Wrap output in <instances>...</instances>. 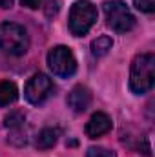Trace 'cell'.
<instances>
[{
    "label": "cell",
    "mask_w": 155,
    "mask_h": 157,
    "mask_svg": "<svg viewBox=\"0 0 155 157\" xmlns=\"http://www.w3.org/2000/svg\"><path fill=\"white\" fill-rule=\"evenodd\" d=\"M155 82V57L152 53L137 55L131 62L130 88L135 95H144L153 88Z\"/></svg>",
    "instance_id": "obj_1"
},
{
    "label": "cell",
    "mask_w": 155,
    "mask_h": 157,
    "mask_svg": "<svg viewBox=\"0 0 155 157\" xmlns=\"http://www.w3.org/2000/svg\"><path fill=\"white\" fill-rule=\"evenodd\" d=\"M29 48L28 31L15 22H4L0 24V49L13 57H20Z\"/></svg>",
    "instance_id": "obj_2"
},
{
    "label": "cell",
    "mask_w": 155,
    "mask_h": 157,
    "mask_svg": "<svg viewBox=\"0 0 155 157\" xmlns=\"http://www.w3.org/2000/svg\"><path fill=\"white\" fill-rule=\"evenodd\" d=\"M97 22V9L88 0H78L70 9V31L75 37L86 35Z\"/></svg>",
    "instance_id": "obj_3"
},
{
    "label": "cell",
    "mask_w": 155,
    "mask_h": 157,
    "mask_svg": "<svg viewBox=\"0 0 155 157\" xmlns=\"http://www.w3.org/2000/svg\"><path fill=\"white\" fill-rule=\"evenodd\" d=\"M47 66L57 77L68 78L77 71V60L70 48L66 46H55L47 53Z\"/></svg>",
    "instance_id": "obj_4"
},
{
    "label": "cell",
    "mask_w": 155,
    "mask_h": 157,
    "mask_svg": "<svg viewBox=\"0 0 155 157\" xmlns=\"http://www.w3.org/2000/svg\"><path fill=\"white\" fill-rule=\"evenodd\" d=\"M104 15H106L108 26L117 33H126V31L133 29V26H135V17L131 15V11L126 7L124 2H119V0L106 2Z\"/></svg>",
    "instance_id": "obj_5"
},
{
    "label": "cell",
    "mask_w": 155,
    "mask_h": 157,
    "mask_svg": "<svg viewBox=\"0 0 155 157\" xmlns=\"http://www.w3.org/2000/svg\"><path fill=\"white\" fill-rule=\"evenodd\" d=\"M53 90H55L53 80L44 73H37L28 80L24 88V97L31 104H42L44 101H47L53 95Z\"/></svg>",
    "instance_id": "obj_6"
},
{
    "label": "cell",
    "mask_w": 155,
    "mask_h": 157,
    "mask_svg": "<svg viewBox=\"0 0 155 157\" xmlns=\"http://www.w3.org/2000/svg\"><path fill=\"white\" fill-rule=\"evenodd\" d=\"M84 130H86V135L89 139H97V137H100V135H104L112 130V119L102 112H97L89 117Z\"/></svg>",
    "instance_id": "obj_7"
},
{
    "label": "cell",
    "mask_w": 155,
    "mask_h": 157,
    "mask_svg": "<svg viewBox=\"0 0 155 157\" xmlns=\"http://www.w3.org/2000/svg\"><path fill=\"white\" fill-rule=\"evenodd\" d=\"M91 104V93L86 86H75L70 95H68V106L75 112V113H82L89 108Z\"/></svg>",
    "instance_id": "obj_8"
},
{
    "label": "cell",
    "mask_w": 155,
    "mask_h": 157,
    "mask_svg": "<svg viewBox=\"0 0 155 157\" xmlns=\"http://www.w3.org/2000/svg\"><path fill=\"white\" fill-rule=\"evenodd\" d=\"M18 99V88L11 80H0V106H9Z\"/></svg>",
    "instance_id": "obj_9"
},
{
    "label": "cell",
    "mask_w": 155,
    "mask_h": 157,
    "mask_svg": "<svg viewBox=\"0 0 155 157\" xmlns=\"http://www.w3.org/2000/svg\"><path fill=\"white\" fill-rule=\"evenodd\" d=\"M57 139H59V130L57 128H44V130L39 132L35 144H37L39 150H49L57 144Z\"/></svg>",
    "instance_id": "obj_10"
},
{
    "label": "cell",
    "mask_w": 155,
    "mask_h": 157,
    "mask_svg": "<svg viewBox=\"0 0 155 157\" xmlns=\"http://www.w3.org/2000/svg\"><path fill=\"white\" fill-rule=\"evenodd\" d=\"M112 46H113V40L110 37H106V35L97 37L91 42V53H93V57H104L112 49Z\"/></svg>",
    "instance_id": "obj_11"
},
{
    "label": "cell",
    "mask_w": 155,
    "mask_h": 157,
    "mask_svg": "<svg viewBox=\"0 0 155 157\" xmlns=\"http://www.w3.org/2000/svg\"><path fill=\"white\" fill-rule=\"evenodd\" d=\"M24 122H26V117H24V113H20V112H13V113H9V115L6 117V126H7L9 130L24 128Z\"/></svg>",
    "instance_id": "obj_12"
},
{
    "label": "cell",
    "mask_w": 155,
    "mask_h": 157,
    "mask_svg": "<svg viewBox=\"0 0 155 157\" xmlns=\"http://www.w3.org/2000/svg\"><path fill=\"white\" fill-rule=\"evenodd\" d=\"M86 157H117V155L112 152V150H108V148H102V146H91V148H88Z\"/></svg>",
    "instance_id": "obj_13"
},
{
    "label": "cell",
    "mask_w": 155,
    "mask_h": 157,
    "mask_svg": "<svg viewBox=\"0 0 155 157\" xmlns=\"http://www.w3.org/2000/svg\"><path fill=\"white\" fill-rule=\"evenodd\" d=\"M133 4L142 13H153L155 11V0H133Z\"/></svg>",
    "instance_id": "obj_14"
},
{
    "label": "cell",
    "mask_w": 155,
    "mask_h": 157,
    "mask_svg": "<svg viewBox=\"0 0 155 157\" xmlns=\"http://www.w3.org/2000/svg\"><path fill=\"white\" fill-rule=\"evenodd\" d=\"M42 2L44 0H20V4L24 6V7H28V9H37L42 6Z\"/></svg>",
    "instance_id": "obj_15"
},
{
    "label": "cell",
    "mask_w": 155,
    "mask_h": 157,
    "mask_svg": "<svg viewBox=\"0 0 155 157\" xmlns=\"http://www.w3.org/2000/svg\"><path fill=\"white\" fill-rule=\"evenodd\" d=\"M47 6H51V7H47V11H46V15H47V17H51V13L55 15V13L59 11V0H53V2H49Z\"/></svg>",
    "instance_id": "obj_16"
},
{
    "label": "cell",
    "mask_w": 155,
    "mask_h": 157,
    "mask_svg": "<svg viewBox=\"0 0 155 157\" xmlns=\"http://www.w3.org/2000/svg\"><path fill=\"white\" fill-rule=\"evenodd\" d=\"M13 6V0H0V7L2 9H7V7H11Z\"/></svg>",
    "instance_id": "obj_17"
}]
</instances>
